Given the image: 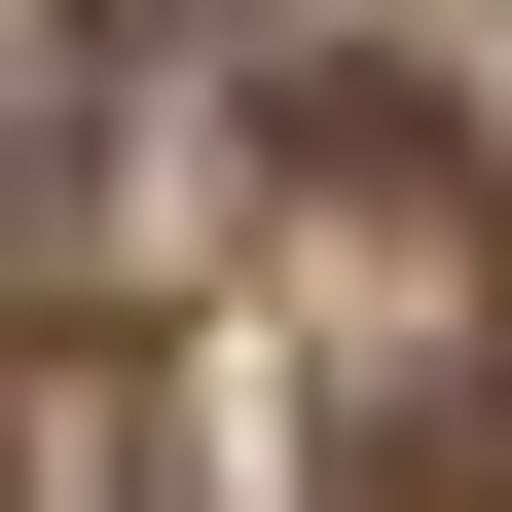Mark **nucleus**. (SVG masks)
<instances>
[{
	"label": "nucleus",
	"mask_w": 512,
	"mask_h": 512,
	"mask_svg": "<svg viewBox=\"0 0 512 512\" xmlns=\"http://www.w3.org/2000/svg\"><path fill=\"white\" fill-rule=\"evenodd\" d=\"M293 293H330V403H366V512H439V439H512L476 366V183H439V110H293Z\"/></svg>",
	"instance_id": "1"
}]
</instances>
